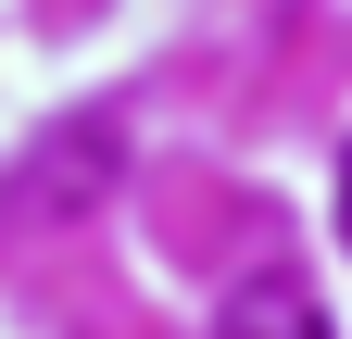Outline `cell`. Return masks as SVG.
I'll use <instances>...</instances> for the list:
<instances>
[{
	"label": "cell",
	"instance_id": "cell-2",
	"mask_svg": "<svg viewBox=\"0 0 352 339\" xmlns=\"http://www.w3.org/2000/svg\"><path fill=\"white\" fill-rule=\"evenodd\" d=\"M340 239H352V151H340Z\"/></svg>",
	"mask_w": 352,
	"mask_h": 339
},
{
	"label": "cell",
	"instance_id": "cell-1",
	"mask_svg": "<svg viewBox=\"0 0 352 339\" xmlns=\"http://www.w3.org/2000/svg\"><path fill=\"white\" fill-rule=\"evenodd\" d=\"M201 339H327V314H315V289H302L289 264H264V277L227 289V314H214Z\"/></svg>",
	"mask_w": 352,
	"mask_h": 339
}]
</instances>
